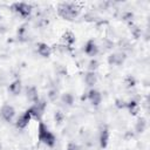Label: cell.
<instances>
[{"label":"cell","mask_w":150,"mask_h":150,"mask_svg":"<svg viewBox=\"0 0 150 150\" xmlns=\"http://www.w3.org/2000/svg\"><path fill=\"white\" fill-rule=\"evenodd\" d=\"M80 7L74 2H61L57 5V14L64 20H73L80 13Z\"/></svg>","instance_id":"6da1fadb"},{"label":"cell","mask_w":150,"mask_h":150,"mask_svg":"<svg viewBox=\"0 0 150 150\" xmlns=\"http://www.w3.org/2000/svg\"><path fill=\"white\" fill-rule=\"evenodd\" d=\"M38 138L42 144L50 146V148L54 146L56 143V137L54 136V134L41 121L39 122V127H38Z\"/></svg>","instance_id":"7a4b0ae2"},{"label":"cell","mask_w":150,"mask_h":150,"mask_svg":"<svg viewBox=\"0 0 150 150\" xmlns=\"http://www.w3.org/2000/svg\"><path fill=\"white\" fill-rule=\"evenodd\" d=\"M45 109H46V101L43 100H39L38 102L33 103V105L28 109L30 115H32V118H36L39 120V122L41 121V117L45 112Z\"/></svg>","instance_id":"3957f363"},{"label":"cell","mask_w":150,"mask_h":150,"mask_svg":"<svg viewBox=\"0 0 150 150\" xmlns=\"http://www.w3.org/2000/svg\"><path fill=\"white\" fill-rule=\"evenodd\" d=\"M12 8L22 18H28L33 11V7L27 2H15L12 5Z\"/></svg>","instance_id":"277c9868"},{"label":"cell","mask_w":150,"mask_h":150,"mask_svg":"<svg viewBox=\"0 0 150 150\" xmlns=\"http://www.w3.org/2000/svg\"><path fill=\"white\" fill-rule=\"evenodd\" d=\"M0 116L6 122H12L15 116V109L11 104H4L0 109Z\"/></svg>","instance_id":"5b68a950"},{"label":"cell","mask_w":150,"mask_h":150,"mask_svg":"<svg viewBox=\"0 0 150 150\" xmlns=\"http://www.w3.org/2000/svg\"><path fill=\"white\" fill-rule=\"evenodd\" d=\"M30 120H32V115H30L29 110L27 109L26 111H23V112L16 118L15 125H16V128H19V129H25V128L29 124Z\"/></svg>","instance_id":"8992f818"},{"label":"cell","mask_w":150,"mask_h":150,"mask_svg":"<svg viewBox=\"0 0 150 150\" xmlns=\"http://www.w3.org/2000/svg\"><path fill=\"white\" fill-rule=\"evenodd\" d=\"M125 60V54L122 52L112 53L108 56V63L110 66H121Z\"/></svg>","instance_id":"52a82bcc"},{"label":"cell","mask_w":150,"mask_h":150,"mask_svg":"<svg viewBox=\"0 0 150 150\" xmlns=\"http://www.w3.org/2000/svg\"><path fill=\"white\" fill-rule=\"evenodd\" d=\"M84 53L88 55V56H96L97 55V53H98V46H97V43L93 40V39H90V40H88L87 42H86V45H84Z\"/></svg>","instance_id":"ba28073f"},{"label":"cell","mask_w":150,"mask_h":150,"mask_svg":"<svg viewBox=\"0 0 150 150\" xmlns=\"http://www.w3.org/2000/svg\"><path fill=\"white\" fill-rule=\"evenodd\" d=\"M88 100H89V102H90L93 105L97 107V105L101 103V101H102V95H101V93H100L98 90H96V89H90V90L88 91Z\"/></svg>","instance_id":"9c48e42d"},{"label":"cell","mask_w":150,"mask_h":150,"mask_svg":"<svg viewBox=\"0 0 150 150\" xmlns=\"http://www.w3.org/2000/svg\"><path fill=\"white\" fill-rule=\"evenodd\" d=\"M36 50H38L39 55L42 57H49L52 54V47H49L45 42H39L36 45Z\"/></svg>","instance_id":"30bf717a"},{"label":"cell","mask_w":150,"mask_h":150,"mask_svg":"<svg viewBox=\"0 0 150 150\" xmlns=\"http://www.w3.org/2000/svg\"><path fill=\"white\" fill-rule=\"evenodd\" d=\"M109 137H110V132H109V129L107 127H103L100 131V146L102 149L107 148L108 145V142H109Z\"/></svg>","instance_id":"8fae6325"},{"label":"cell","mask_w":150,"mask_h":150,"mask_svg":"<svg viewBox=\"0 0 150 150\" xmlns=\"http://www.w3.org/2000/svg\"><path fill=\"white\" fill-rule=\"evenodd\" d=\"M26 96H27V100L32 103H35L39 101V94H38V89L35 87H27Z\"/></svg>","instance_id":"7c38bea8"},{"label":"cell","mask_w":150,"mask_h":150,"mask_svg":"<svg viewBox=\"0 0 150 150\" xmlns=\"http://www.w3.org/2000/svg\"><path fill=\"white\" fill-rule=\"evenodd\" d=\"M8 90H9V93H11L12 95L18 96V95L21 93V90H22V84H21V81H20V80H14V81H13V82L9 84Z\"/></svg>","instance_id":"4fadbf2b"},{"label":"cell","mask_w":150,"mask_h":150,"mask_svg":"<svg viewBox=\"0 0 150 150\" xmlns=\"http://www.w3.org/2000/svg\"><path fill=\"white\" fill-rule=\"evenodd\" d=\"M62 41L64 42L66 46L70 47V46H73L74 42L76 41V38H75V35L73 34V32L67 30V32H64V33L62 34Z\"/></svg>","instance_id":"5bb4252c"},{"label":"cell","mask_w":150,"mask_h":150,"mask_svg":"<svg viewBox=\"0 0 150 150\" xmlns=\"http://www.w3.org/2000/svg\"><path fill=\"white\" fill-rule=\"evenodd\" d=\"M145 129H146V120L144 117H138L135 124V131L138 134H142L145 131Z\"/></svg>","instance_id":"9a60e30c"},{"label":"cell","mask_w":150,"mask_h":150,"mask_svg":"<svg viewBox=\"0 0 150 150\" xmlns=\"http://www.w3.org/2000/svg\"><path fill=\"white\" fill-rule=\"evenodd\" d=\"M84 82L87 83V86L93 87L96 82H97V75L95 71H88L84 76Z\"/></svg>","instance_id":"2e32d148"},{"label":"cell","mask_w":150,"mask_h":150,"mask_svg":"<svg viewBox=\"0 0 150 150\" xmlns=\"http://www.w3.org/2000/svg\"><path fill=\"white\" fill-rule=\"evenodd\" d=\"M125 108H128L129 109V111H130V114L131 115H136L137 112H138V110H139V104L136 102V101H130V102H127V107Z\"/></svg>","instance_id":"e0dca14e"},{"label":"cell","mask_w":150,"mask_h":150,"mask_svg":"<svg viewBox=\"0 0 150 150\" xmlns=\"http://www.w3.org/2000/svg\"><path fill=\"white\" fill-rule=\"evenodd\" d=\"M61 101H62V103H64L67 105H71L74 103V96L70 93H64L61 96Z\"/></svg>","instance_id":"ac0fdd59"},{"label":"cell","mask_w":150,"mask_h":150,"mask_svg":"<svg viewBox=\"0 0 150 150\" xmlns=\"http://www.w3.org/2000/svg\"><path fill=\"white\" fill-rule=\"evenodd\" d=\"M57 97H59V90H57V89L53 88V89H50V90L48 91V98H49V101L54 102V101L57 100Z\"/></svg>","instance_id":"d6986e66"},{"label":"cell","mask_w":150,"mask_h":150,"mask_svg":"<svg viewBox=\"0 0 150 150\" xmlns=\"http://www.w3.org/2000/svg\"><path fill=\"white\" fill-rule=\"evenodd\" d=\"M130 32H131V34L137 39V38H139V35H141V28H138L137 26H135V25H131V27H130Z\"/></svg>","instance_id":"ffe728a7"},{"label":"cell","mask_w":150,"mask_h":150,"mask_svg":"<svg viewBox=\"0 0 150 150\" xmlns=\"http://www.w3.org/2000/svg\"><path fill=\"white\" fill-rule=\"evenodd\" d=\"M97 67H98V61L97 60L94 59L89 62V71H95L97 69Z\"/></svg>","instance_id":"44dd1931"},{"label":"cell","mask_w":150,"mask_h":150,"mask_svg":"<svg viewBox=\"0 0 150 150\" xmlns=\"http://www.w3.org/2000/svg\"><path fill=\"white\" fill-rule=\"evenodd\" d=\"M135 83H136V81H135V79H134L132 76H128V77L125 79V84H127L128 87H134Z\"/></svg>","instance_id":"7402d4cb"},{"label":"cell","mask_w":150,"mask_h":150,"mask_svg":"<svg viewBox=\"0 0 150 150\" xmlns=\"http://www.w3.org/2000/svg\"><path fill=\"white\" fill-rule=\"evenodd\" d=\"M116 107L117 108H125L127 107V102L123 101V100H116Z\"/></svg>","instance_id":"603a6c76"},{"label":"cell","mask_w":150,"mask_h":150,"mask_svg":"<svg viewBox=\"0 0 150 150\" xmlns=\"http://www.w3.org/2000/svg\"><path fill=\"white\" fill-rule=\"evenodd\" d=\"M66 150H79V146H77V144H75V143H68Z\"/></svg>","instance_id":"cb8c5ba5"},{"label":"cell","mask_w":150,"mask_h":150,"mask_svg":"<svg viewBox=\"0 0 150 150\" xmlns=\"http://www.w3.org/2000/svg\"><path fill=\"white\" fill-rule=\"evenodd\" d=\"M62 118H63V115L61 114V111H57V112L55 114V121L60 123V122L62 121Z\"/></svg>","instance_id":"d4e9b609"}]
</instances>
